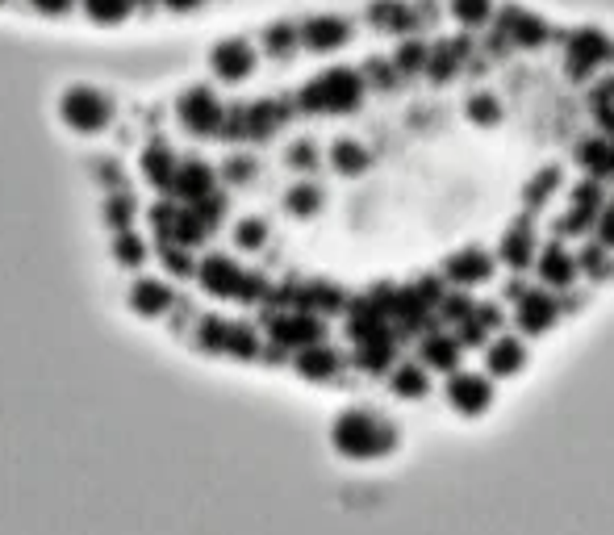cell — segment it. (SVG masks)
Listing matches in <instances>:
<instances>
[{
  "label": "cell",
  "instance_id": "cell-41",
  "mask_svg": "<svg viewBox=\"0 0 614 535\" xmlns=\"http://www.w3.org/2000/svg\"><path fill=\"white\" fill-rule=\"evenodd\" d=\"M443 314H447V318H468V314H472V301H468V297H447V301H443Z\"/></svg>",
  "mask_w": 614,
  "mask_h": 535
},
{
  "label": "cell",
  "instance_id": "cell-7",
  "mask_svg": "<svg viewBox=\"0 0 614 535\" xmlns=\"http://www.w3.org/2000/svg\"><path fill=\"white\" fill-rule=\"evenodd\" d=\"M193 276L205 285V293H214V297H239V293H255L259 289V285L247 281V272L239 264L226 260V255H209V260H201Z\"/></svg>",
  "mask_w": 614,
  "mask_h": 535
},
{
  "label": "cell",
  "instance_id": "cell-4",
  "mask_svg": "<svg viewBox=\"0 0 614 535\" xmlns=\"http://www.w3.org/2000/svg\"><path fill=\"white\" fill-rule=\"evenodd\" d=\"M222 118H226V105L214 88H205V84H188L180 97H176V122L188 130V134H197V138H214L222 130Z\"/></svg>",
  "mask_w": 614,
  "mask_h": 535
},
{
  "label": "cell",
  "instance_id": "cell-33",
  "mask_svg": "<svg viewBox=\"0 0 614 535\" xmlns=\"http://www.w3.org/2000/svg\"><path fill=\"white\" fill-rule=\"evenodd\" d=\"M502 255H506V264L523 268V264L531 260V235H527V230H514V235H506V243H502Z\"/></svg>",
  "mask_w": 614,
  "mask_h": 535
},
{
  "label": "cell",
  "instance_id": "cell-9",
  "mask_svg": "<svg viewBox=\"0 0 614 535\" xmlns=\"http://www.w3.org/2000/svg\"><path fill=\"white\" fill-rule=\"evenodd\" d=\"M606 59H610V42H606L598 30H581V34L569 38V72H573L577 80L594 76Z\"/></svg>",
  "mask_w": 614,
  "mask_h": 535
},
{
  "label": "cell",
  "instance_id": "cell-44",
  "mask_svg": "<svg viewBox=\"0 0 614 535\" xmlns=\"http://www.w3.org/2000/svg\"><path fill=\"white\" fill-rule=\"evenodd\" d=\"M585 268H602V251H598V247L585 251Z\"/></svg>",
  "mask_w": 614,
  "mask_h": 535
},
{
  "label": "cell",
  "instance_id": "cell-2",
  "mask_svg": "<svg viewBox=\"0 0 614 535\" xmlns=\"http://www.w3.org/2000/svg\"><path fill=\"white\" fill-rule=\"evenodd\" d=\"M364 97V76L351 67H330L301 88V105L310 113H351Z\"/></svg>",
  "mask_w": 614,
  "mask_h": 535
},
{
  "label": "cell",
  "instance_id": "cell-20",
  "mask_svg": "<svg viewBox=\"0 0 614 535\" xmlns=\"http://www.w3.org/2000/svg\"><path fill=\"white\" fill-rule=\"evenodd\" d=\"M523 360H527V352L518 339H498L489 347V372H498V377H514V372L523 368Z\"/></svg>",
  "mask_w": 614,
  "mask_h": 535
},
{
  "label": "cell",
  "instance_id": "cell-8",
  "mask_svg": "<svg viewBox=\"0 0 614 535\" xmlns=\"http://www.w3.org/2000/svg\"><path fill=\"white\" fill-rule=\"evenodd\" d=\"M297 34H301L305 51H335V46H343L351 38V21L339 13H318L305 21V26H297Z\"/></svg>",
  "mask_w": 614,
  "mask_h": 535
},
{
  "label": "cell",
  "instance_id": "cell-24",
  "mask_svg": "<svg viewBox=\"0 0 614 535\" xmlns=\"http://www.w3.org/2000/svg\"><path fill=\"white\" fill-rule=\"evenodd\" d=\"M539 276L548 285H569L573 281V260L560 247H548V251L539 255Z\"/></svg>",
  "mask_w": 614,
  "mask_h": 535
},
{
  "label": "cell",
  "instance_id": "cell-25",
  "mask_svg": "<svg viewBox=\"0 0 614 535\" xmlns=\"http://www.w3.org/2000/svg\"><path fill=\"white\" fill-rule=\"evenodd\" d=\"M368 21L376 30H406L410 26V9L397 5V0H376V5L368 9Z\"/></svg>",
  "mask_w": 614,
  "mask_h": 535
},
{
  "label": "cell",
  "instance_id": "cell-45",
  "mask_svg": "<svg viewBox=\"0 0 614 535\" xmlns=\"http://www.w3.org/2000/svg\"><path fill=\"white\" fill-rule=\"evenodd\" d=\"M138 5H151V0H134V9H138Z\"/></svg>",
  "mask_w": 614,
  "mask_h": 535
},
{
  "label": "cell",
  "instance_id": "cell-35",
  "mask_svg": "<svg viewBox=\"0 0 614 535\" xmlns=\"http://www.w3.org/2000/svg\"><path fill=\"white\" fill-rule=\"evenodd\" d=\"M427 72H431V80H447V76H452L456 72V46L427 55Z\"/></svg>",
  "mask_w": 614,
  "mask_h": 535
},
{
  "label": "cell",
  "instance_id": "cell-19",
  "mask_svg": "<svg viewBox=\"0 0 614 535\" xmlns=\"http://www.w3.org/2000/svg\"><path fill=\"white\" fill-rule=\"evenodd\" d=\"M113 260L122 268H143L147 264V243H143V235H138L134 226L113 230Z\"/></svg>",
  "mask_w": 614,
  "mask_h": 535
},
{
  "label": "cell",
  "instance_id": "cell-10",
  "mask_svg": "<svg viewBox=\"0 0 614 535\" xmlns=\"http://www.w3.org/2000/svg\"><path fill=\"white\" fill-rule=\"evenodd\" d=\"M172 197H180L184 205L188 201H201L214 193V168H205L201 159H180L176 164V176H172Z\"/></svg>",
  "mask_w": 614,
  "mask_h": 535
},
{
  "label": "cell",
  "instance_id": "cell-22",
  "mask_svg": "<svg viewBox=\"0 0 614 535\" xmlns=\"http://www.w3.org/2000/svg\"><path fill=\"white\" fill-rule=\"evenodd\" d=\"M101 218H105V226H113V230H126V226L138 222V205H134V197H130L126 189H117V193L105 197Z\"/></svg>",
  "mask_w": 614,
  "mask_h": 535
},
{
  "label": "cell",
  "instance_id": "cell-28",
  "mask_svg": "<svg viewBox=\"0 0 614 535\" xmlns=\"http://www.w3.org/2000/svg\"><path fill=\"white\" fill-rule=\"evenodd\" d=\"M159 260L168 264L176 276H193V272H197V264H193V255H188V247H184V243H172V239H159Z\"/></svg>",
  "mask_w": 614,
  "mask_h": 535
},
{
  "label": "cell",
  "instance_id": "cell-37",
  "mask_svg": "<svg viewBox=\"0 0 614 535\" xmlns=\"http://www.w3.org/2000/svg\"><path fill=\"white\" fill-rule=\"evenodd\" d=\"M468 118L481 122V126L485 122H498V101H493V97H477V101L468 105Z\"/></svg>",
  "mask_w": 614,
  "mask_h": 535
},
{
  "label": "cell",
  "instance_id": "cell-11",
  "mask_svg": "<svg viewBox=\"0 0 614 535\" xmlns=\"http://www.w3.org/2000/svg\"><path fill=\"white\" fill-rule=\"evenodd\" d=\"M447 398L460 414H481L489 406V381L485 377H472V372H456L452 381H447Z\"/></svg>",
  "mask_w": 614,
  "mask_h": 535
},
{
  "label": "cell",
  "instance_id": "cell-29",
  "mask_svg": "<svg viewBox=\"0 0 614 535\" xmlns=\"http://www.w3.org/2000/svg\"><path fill=\"white\" fill-rule=\"evenodd\" d=\"M452 17L464 26H485L493 17V0H452Z\"/></svg>",
  "mask_w": 614,
  "mask_h": 535
},
{
  "label": "cell",
  "instance_id": "cell-3",
  "mask_svg": "<svg viewBox=\"0 0 614 535\" xmlns=\"http://www.w3.org/2000/svg\"><path fill=\"white\" fill-rule=\"evenodd\" d=\"M335 448L351 460L385 456L393 448V427H385L381 418H372L368 410H347L335 423Z\"/></svg>",
  "mask_w": 614,
  "mask_h": 535
},
{
  "label": "cell",
  "instance_id": "cell-26",
  "mask_svg": "<svg viewBox=\"0 0 614 535\" xmlns=\"http://www.w3.org/2000/svg\"><path fill=\"white\" fill-rule=\"evenodd\" d=\"M264 46H268V55L285 59V55H293L297 46H301V34H297V26H289V21H280V26H268L264 30Z\"/></svg>",
  "mask_w": 614,
  "mask_h": 535
},
{
  "label": "cell",
  "instance_id": "cell-40",
  "mask_svg": "<svg viewBox=\"0 0 614 535\" xmlns=\"http://www.w3.org/2000/svg\"><path fill=\"white\" fill-rule=\"evenodd\" d=\"M226 180L247 184L251 180V159H230V164H226Z\"/></svg>",
  "mask_w": 614,
  "mask_h": 535
},
{
  "label": "cell",
  "instance_id": "cell-34",
  "mask_svg": "<svg viewBox=\"0 0 614 535\" xmlns=\"http://www.w3.org/2000/svg\"><path fill=\"white\" fill-rule=\"evenodd\" d=\"M234 239H239V247H247V251L264 247V239H268V222H259V218H243L239 226H234Z\"/></svg>",
  "mask_w": 614,
  "mask_h": 535
},
{
  "label": "cell",
  "instance_id": "cell-1",
  "mask_svg": "<svg viewBox=\"0 0 614 535\" xmlns=\"http://www.w3.org/2000/svg\"><path fill=\"white\" fill-rule=\"evenodd\" d=\"M113 97L97 84H67L59 92V122L76 134H105L113 126Z\"/></svg>",
  "mask_w": 614,
  "mask_h": 535
},
{
  "label": "cell",
  "instance_id": "cell-15",
  "mask_svg": "<svg viewBox=\"0 0 614 535\" xmlns=\"http://www.w3.org/2000/svg\"><path fill=\"white\" fill-rule=\"evenodd\" d=\"M130 306L138 314H163L172 306V289L163 281H155V276H138V281L130 285Z\"/></svg>",
  "mask_w": 614,
  "mask_h": 535
},
{
  "label": "cell",
  "instance_id": "cell-12",
  "mask_svg": "<svg viewBox=\"0 0 614 535\" xmlns=\"http://www.w3.org/2000/svg\"><path fill=\"white\" fill-rule=\"evenodd\" d=\"M176 164H180V159L172 155L168 143H151V147L143 151V180L151 184V189L168 193V189H172V176H176Z\"/></svg>",
  "mask_w": 614,
  "mask_h": 535
},
{
  "label": "cell",
  "instance_id": "cell-36",
  "mask_svg": "<svg viewBox=\"0 0 614 535\" xmlns=\"http://www.w3.org/2000/svg\"><path fill=\"white\" fill-rule=\"evenodd\" d=\"M606 155H610V147H606V143H598V138H594V143H585V147H581L585 168H594L598 176H606Z\"/></svg>",
  "mask_w": 614,
  "mask_h": 535
},
{
  "label": "cell",
  "instance_id": "cell-46",
  "mask_svg": "<svg viewBox=\"0 0 614 535\" xmlns=\"http://www.w3.org/2000/svg\"><path fill=\"white\" fill-rule=\"evenodd\" d=\"M0 5H9V0H0Z\"/></svg>",
  "mask_w": 614,
  "mask_h": 535
},
{
  "label": "cell",
  "instance_id": "cell-17",
  "mask_svg": "<svg viewBox=\"0 0 614 535\" xmlns=\"http://www.w3.org/2000/svg\"><path fill=\"white\" fill-rule=\"evenodd\" d=\"M502 30L518 46H539L543 38H548V26H543L535 13H523V9H506L502 13Z\"/></svg>",
  "mask_w": 614,
  "mask_h": 535
},
{
  "label": "cell",
  "instance_id": "cell-38",
  "mask_svg": "<svg viewBox=\"0 0 614 535\" xmlns=\"http://www.w3.org/2000/svg\"><path fill=\"white\" fill-rule=\"evenodd\" d=\"M30 5H34L42 17H67V13L80 5V0H30Z\"/></svg>",
  "mask_w": 614,
  "mask_h": 535
},
{
  "label": "cell",
  "instance_id": "cell-27",
  "mask_svg": "<svg viewBox=\"0 0 614 535\" xmlns=\"http://www.w3.org/2000/svg\"><path fill=\"white\" fill-rule=\"evenodd\" d=\"M285 205H289V214L310 218V214H318V205H322V189H318V184H293Z\"/></svg>",
  "mask_w": 614,
  "mask_h": 535
},
{
  "label": "cell",
  "instance_id": "cell-42",
  "mask_svg": "<svg viewBox=\"0 0 614 535\" xmlns=\"http://www.w3.org/2000/svg\"><path fill=\"white\" fill-rule=\"evenodd\" d=\"M598 239L606 243V247H614V201H610V209L602 214V226H598Z\"/></svg>",
  "mask_w": 614,
  "mask_h": 535
},
{
  "label": "cell",
  "instance_id": "cell-43",
  "mask_svg": "<svg viewBox=\"0 0 614 535\" xmlns=\"http://www.w3.org/2000/svg\"><path fill=\"white\" fill-rule=\"evenodd\" d=\"M159 5L168 9V13H197V9L205 5V0H159Z\"/></svg>",
  "mask_w": 614,
  "mask_h": 535
},
{
  "label": "cell",
  "instance_id": "cell-13",
  "mask_svg": "<svg viewBox=\"0 0 614 535\" xmlns=\"http://www.w3.org/2000/svg\"><path fill=\"white\" fill-rule=\"evenodd\" d=\"M272 335L285 347H310V343H322V322L310 318V314H289V318L276 322Z\"/></svg>",
  "mask_w": 614,
  "mask_h": 535
},
{
  "label": "cell",
  "instance_id": "cell-31",
  "mask_svg": "<svg viewBox=\"0 0 614 535\" xmlns=\"http://www.w3.org/2000/svg\"><path fill=\"white\" fill-rule=\"evenodd\" d=\"M393 389L401 393V398H422V393H427V372L422 368H397L393 372Z\"/></svg>",
  "mask_w": 614,
  "mask_h": 535
},
{
  "label": "cell",
  "instance_id": "cell-32",
  "mask_svg": "<svg viewBox=\"0 0 614 535\" xmlns=\"http://www.w3.org/2000/svg\"><path fill=\"white\" fill-rule=\"evenodd\" d=\"M393 67L397 72H422V67H427V46H422V38H410L406 46H401Z\"/></svg>",
  "mask_w": 614,
  "mask_h": 535
},
{
  "label": "cell",
  "instance_id": "cell-18",
  "mask_svg": "<svg viewBox=\"0 0 614 535\" xmlns=\"http://www.w3.org/2000/svg\"><path fill=\"white\" fill-rule=\"evenodd\" d=\"M489 272H493L489 255H485V251H477V247L456 251L452 260H447V276H452V281H460V285H477V281H485Z\"/></svg>",
  "mask_w": 614,
  "mask_h": 535
},
{
  "label": "cell",
  "instance_id": "cell-21",
  "mask_svg": "<svg viewBox=\"0 0 614 535\" xmlns=\"http://www.w3.org/2000/svg\"><path fill=\"white\" fill-rule=\"evenodd\" d=\"M297 368L305 372V377L322 381V377H330V372L339 368V356L330 352V347H322V343H310V347H301V356H297Z\"/></svg>",
  "mask_w": 614,
  "mask_h": 535
},
{
  "label": "cell",
  "instance_id": "cell-30",
  "mask_svg": "<svg viewBox=\"0 0 614 535\" xmlns=\"http://www.w3.org/2000/svg\"><path fill=\"white\" fill-rule=\"evenodd\" d=\"M422 360L435 368H456V339H443V335L427 339L422 343Z\"/></svg>",
  "mask_w": 614,
  "mask_h": 535
},
{
  "label": "cell",
  "instance_id": "cell-16",
  "mask_svg": "<svg viewBox=\"0 0 614 535\" xmlns=\"http://www.w3.org/2000/svg\"><path fill=\"white\" fill-rule=\"evenodd\" d=\"M556 322V301L548 293H523V306H518V327L539 335Z\"/></svg>",
  "mask_w": 614,
  "mask_h": 535
},
{
  "label": "cell",
  "instance_id": "cell-39",
  "mask_svg": "<svg viewBox=\"0 0 614 535\" xmlns=\"http://www.w3.org/2000/svg\"><path fill=\"white\" fill-rule=\"evenodd\" d=\"M289 164L293 168H314L318 164V151L310 143H297V147H289Z\"/></svg>",
  "mask_w": 614,
  "mask_h": 535
},
{
  "label": "cell",
  "instance_id": "cell-5",
  "mask_svg": "<svg viewBox=\"0 0 614 535\" xmlns=\"http://www.w3.org/2000/svg\"><path fill=\"white\" fill-rule=\"evenodd\" d=\"M151 222H155V235L159 239H172V243H184V247H197L209 235L193 209H188V205H172V201H159L151 209Z\"/></svg>",
  "mask_w": 614,
  "mask_h": 535
},
{
  "label": "cell",
  "instance_id": "cell-23",
  "mask_svg": "<svg viewBox=\"0 0 614 535\" xmlns=\"http://www.w3.org/2000/svg\"><path fill=\"white\" fill-rule=\"evenodd\" d=\"M330 164H335V172H343V176H360L368 168V151L360 143H351V138H339V143L330 147Z\"/></svg>",
  "mask_w": 614,
  "mask_h": 535
},
{
  "label": "cell",
  "instance_id": "cell-6",
  "mask_svg": "<svg viewBox=\"0 0 614 535\" xmlns=\"http://www.w3.org/2000/svg\"><path fill=\"white\" fill-rule=\"evenodd\" d=\"M209 72H214L222 84H239L255 72V46L247 38H222L209 51Z\"/></svg>",
  "mask_w": 614,
  "mask_h": 535
},
{
  "label": "cell",
  "instance_id": "cell-14",
  "mask_svg": "<svg viewBox=\"0 0 614 535\" xmlns=\"http://www.w3.org/2000/svg\"><path fill=\"white\" fill-rule=\"evenodd\" d=\"M76 9L92 21V26L113 30V26H126V21L134 17V0H80Z\"/></svg>",
  "mask_w": 614,
  "mask_h": 535
}]
</instances>
